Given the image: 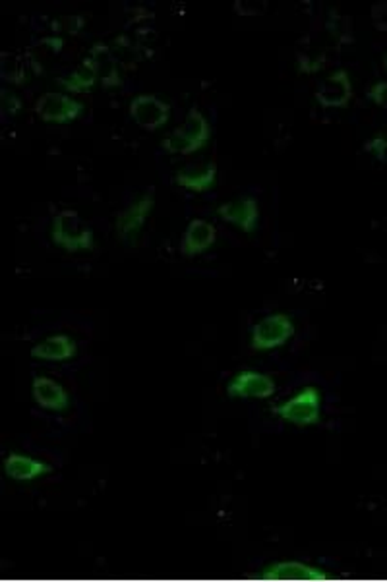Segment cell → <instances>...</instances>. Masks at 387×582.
Instances as JSON below:
<instances>
[{"mask_svg":"<svg viewBox=\"0 0 387 582\" xmlns=\"http://www.w3.org/2000/svg\"><path fill=\"white\" fill-rule=\"evenodd\" d=\"M130 117L146 130H157L167 124L171 108L156 95H137L130 103Z\"/></svg>","mask_w":387,"mask_h":582,"instance_id":"cell-8","label":"cell"},{"mask_svg":"<svg viewBox=\"0 0 387 582\" xmlns=\"http://www.w3.org/2000/svg\"><path fill=\"white\" fill-rule=\"evenodd\" d=\"M219 217L244 232H254L260 223V203L252 196H241L219 205Z\"/></svg>","mask_w":387,"mask_h":582,"instance_id":"cell-9","label":"cell"},{"mask_svg":"<svg viewBox=\"0 0 387 582\" xmlns=\"http://www.w3.org/2000/svg\"><path fill=\"white\" fill-rule=\"evenodd\" d=\"M78 352L76 343L68 335H52L47 341L37 343L32 349V358L43 362H66Z\"/></svg>","mask_w":387,"mask_h":582,"instance_id":"cell-15","label":"cell"},{"mask_svg":"<svg viewBox=\"0 0 387 582\" xmlns=\"http://www.w3.org/2000/svg\"><path fill=\"white\" fill-rule=\"evenodd\" d=\"M35 113L45 122L71 124L84 113V105H81L78 99H74L72 95L51 91L39 97L35 103Z\"/></svg>","mask_w":387,"mask_h":582,"instance_id":"cell-6","label":"cell"},{"mask_svg":"<svg viewBox=\"0 0 387 582\" xmlns=\"http://www.w3.org/2000/svg\"><path fill=\"white\" fill-rule=\"evenodd\" d=\"M278 414L285 422L298 427L314 426L322 418V395L314 385L302 387L297 395L285 400Z\"/></svg>","mask_w":387,"mask_h":582,"instance_id":"cell-2","label":"cell"},{"mask_svg":"<svg viewBox=\"0 0 387 582\" xmlns=\"http://www.w3.org/2000/svg\"><path fill=\"white\" fill-rule=\"evenodd\" d=\"M5 473L16 482H32L49 473V465L25 453H10L5 459Z\"/></svg>","mask_w":387,"mask_h":582,"instance_id":"cell-14","label":"cell"},{"mask_svg":"<svg viewBox=\"0 0 387 582\" xmlns=\"http://www.w3.org/2000/svg\"><path fill=\"white\" fill-rule=\"evenodd\" d=\"M275 391H278V383L273 381V378L256 370H242L227 383V395L241 400H264L273 397Z\"/></svg>","mask_w":387,"mask_h":582,"instance_id":"cell-5","label":"cell"},{"mask_svg":"<svg viewBox=\"0 0 387 582\" xmlns=\"http://www.w3.org/2000/svg\"><path fill=\"white\" fill-rule=\"evenodd\" d=\"M95 83V72L90 70L86 72V66H81L80 70H76L74 74L68 76L66 80H62V86L68 89V91H84L88 89L90 86H93Z\"/></svg>","mask_w":387,"mask_h":582,"instance_id":"cell-17","label":"cell"},{"mask_svg":"<svg viewBox=\"0 0 387 582\" xmlns=\"http://www.w3.org/2000/svg\"><path fill=\"white\" fill-rule=\"evenodd\" d=\"M176 184L190 190V192H207L212 190L215 180H217V166L213 163H205V161H194L186 166H183L181 171L175 176Z\"/></svg>","mask_w":387,"mask_h":582,"instance_id":"cell-11","label":"cell"},{"mask_svg":"<svg viewBox=\"0 0 387 582\" xmlns=\"http://www.w3.org/2000/svg\"><path fill=\"white\" fill-rule=\"evenodd\" d=\"M210 122L200 113V110L192 108L186 120L181 127L175 128L167 137L163 140V149L171 155H190L202 149L207 140H210Z\"/></svg>","mask_w":387,"mask_h":582,"instance_id":"cell-1","label":"cell"},{"mask_svg":"<svg viewBox=\"0 0 387 582\" xmlns=\"http://www.w3.org/2000/svg\"><path fill=\"white\" fill-rule=\"evenodd\" d=\"M370 99L374 101L378 107L387 108V80L378 81L376 86L370 89Z\"/></svg>","mask_w":387,"mask_h":582,"instance_id":"cell-18","label":"cell"},{"mask_svg":"<svg viewBox=\"0 0 387 582\" xmlns=\"http://www.w3.org/2000/svg\"><path fill=\"white\" fill-rule=\"evenodd\" d=\"M295 335V324L287 314H269L252 327L250 346L254 351L266 352L287 344Z\"/></svg>","mask_w":387,"mask_h":582,"instance_id":"cell-4","label":"cell"},{"mask_svg":"<svg viewBox=\"0 0 387 582\" xmlns=\"http://www.w3.org/2000/svg\"><path fill=\"white\" fill-rule=\"evenodd\" d=\"M154 193L151 192H142L134 196L124 210L118 211L117 215V232L122 240H128L136 237L137 232L142 230L146 225V221L154 210Z\"/></svg>","mask_w":387,"mask_h":582,"instance_id":"cell-7","label":"cell"},{"mask_svg":"<svg viewBox=\"0 0 387 582\" xmlns=\"http://www.w3.org/2000/svg\"><path fill=\"white\" fill-rule=\"evenodd\" d=\"M52 242L66 252H84L93 248V232L78 213L61 211L52 219Z\"/></svg>","mask_w":387,"mask_h":582,"instance_id":"cell-3","label":"cell"},{"mask_svg":"<svg viewBox=\"0 0 387 582\" xmlns=\"http://www.w3.org/2000/svg\"><path fill=\"white\" fill-rule=\"evenodd\" d=\"M368 147H372V151H374V154H376L380 159L383 157V154L387 151V144H385L383 140H380V137H378V140H374V142H370V144H368Z\"/></svg>","mask_w":387,"mask_h":582,"instance_id":"cell-19","label":"cell"},{"mask_svg":"<svg viewBox=\"0 0 387 582\" xmlns=\"http://www.w3.org/2000/svg\"><path fill=\"white\" fill-rule=\"evenodd\" d=\"M217 240V229L205 219H194L186 227L181 240V254L186 258H196L205 254Z\"/></svg>","mask_w":387,"mask_h":582,"instance_id":"cell-10","label":"cell"},{"mask_svg":"<svg viewBox=\"0 0 387 582\" xmlns=\"http://www.w3.org/2000/svg\"><path fill=\"white\" fill-rule=\"evenodd\" d=\"M35 403L49 412H62L68 407V393L64 387L49 376H35L32 383Z\"/></svg>","mask_w":387,"mask_h":582,"instance_id":"cell-12","label":"cell"},{"mask_svg":"<svg viewBox=\"0 0 387 582\" xmlns=\"http://www.w3.org/2000/svg\"><path fill=\"white\" fill-rule=\"evenodd\" d=\"M264 575L268 578H279V580H317L324 577L320 569H316V567L297 559L275 561L266 567Z\"/></svg>","mask_w":387,"mask_h":582,"instance_id":"cell-16","label":"cell"},{"mask_svg":"<svg viewBox=\"0 0 387 582\" xmlns=\"http://www.w3.org/2000/svg\"><path fill=\"white\" fill-rule=\"evenodd\" d=\"M353 97V86L351 80L345 72H335L327 80L322 81V86L316 91V99L320 101L322 107L327 108H339L349 103Z\"/></svg>","mask_w":387,"mask_h":582,"instance_id":"cell-13","label":"cell"}]
</instances>
